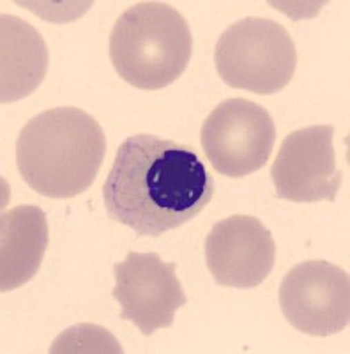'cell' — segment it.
<instances>
[{
  "label": "cell",
  "mask_w": 350,
  "mask_h": 354,
  "mask_svg": "<svg viewBox=\"0 0 350 354\" xmlns=\"http://www.w3.org/2000/svg\"><path fill=\"white\" fill-rule=\"evenodd\" d=\"M214 189L213 174L193 147L140 133L117 149L103 201L113 221L159 238L206 209Z\"/></svg>",
  "instance_id": "cell-1"
},
{
  "label": "cell",
  "mask_w": 350,
  "mask_h": 354,
  "mask_svg": "<svg viewBox=\"0 0 350 354\" xmlns=\"http://www.w3.org/2000/svg\"><path fill=\"white\" fill-rule=\"evenodd\" d=\"M105 153L103 128L77 106L41 112L17 140L20 176L34 192L52 198H71L89 189Z\"/></svg>",
  "instance_id": "cell-2"
},
{
  "label": "cell",
  "mask_w": 350,
  "mask_h": 354,
  "mask_svg": "<svg viewBox=\"0 0 350 354\" xmlns=\"http://www.w3.org/2000/svg\"><path fill=\"white\" fill-rule=\"evenodd\" d=\"M193 53V36L181 12L166 2H138L117 18L110 61L119 77L144 91L173 84Z\"/></svg>",
  "instance_id": "cell-3"
},
{
  "label": "cell",
  "mask_w": 350,
  "mask_h": 354,
  "mask_svg": "<svg viewBox=\"0 0 350 354\" xmlns=\"http://www.w3.org/2000/svg\"><path fill=\"white\" fill-rule=\"evenodd\" d=\"M214 62L226 85L267 96L280 93L294 78L298 50L278 21L244 18L217 39Z\"/></svg>",
  "instance_id": "cell-4"
},
{
  "label": "cell",
  "mask_w": 350,
  "mask_h": 354,
  "mask_svg": "<svg viewBox=\"0 0 350 354\" xmlns=\"http://www.w3.org/2000/svg\"><path fill=\"white\" fill-rule=\"evenodd\" d=\"M276 128L264 106L244 97L226 100L209 113L200 142L207 160L223 176L244 177L266 167Z\"/></svg>",
  "instance_id": "cell-5"
},
{
  "label": "cell",
  "mask_w": 350,
  "mask_h": 354,
  "mask_svg": "<svg viewBox=\"0 0 350 354\" xmlns=\"http://www.w3.org/2000/svg\"><path fill=\"white\" fill-rule=\"evenodd\" d=\"M280 306L301 333L331 337L350 322V277L326 261L294 266L280 286Z\"/></svg>",
  "instance_id": "cell-6"
},
{
  "label": "cell",
  "mask_w": 350,
  "mask_h": 354,
  "mask_svg": "<svg viewBox=\"0 0 350 354\" xmlns=\"http://www.w3.org/2000/svg\"><path fill=\"white\" fill-rule=\"evenodd\" d=\"M113 277L112 296L122 306L121 319L133 322L144 337L172 326L175 312L188 303L175 264L154 252H129L124 262L113 266Z\"/></svg>",
  "instance_id": "cell-7"
},
{
  "label": "cell",
  "mask_w": 350,
  "mask_h": 354,
  "mask_svg": "<svg viewBox=\"0 0 350 354\" xmlns=\"http://www.w3.org/2000/svg\"><path fill=\"white\" fill-rule=\"evenodd\" d=\"M334 128L308 126L290 133L282 142L271 167L276 195L290 202L336 201L343 172L336 167Z\"/></svg>",
  "instance_id": "cell-8"
},
{
  "label": "cell",
  "mask_w": 350,
  "mask_h": 354,
  "mask_svg": "<svg viewBox=\"0 0 350 354\" xmlns=\"http://www.w3.org/2000/svg\"><path fill=\"white\" fill-rule=\"evenodd\" d=\"M274 259L273 234L255 216L233 214L217 221L206 239L207 268L223 287H258L273 271Z\"/></svg>",
  "instance_id": "cell-9"
},
{
  "label": "cell",
  "mask_w": 350,
  "mask_h": 354,
  "mask_svg": "<svg viewBox=\"0 0 350 354\" xmlns=\"http://www.w3.org/2000/svg\"><path fill=\"white\" fill-rule=\"evenodd\" d=\"M48 220L37 205H17L0 220V290L30 282L48 248Z\"/></svg>",
  "instance_id": "cell-10"
},
{
  "label": "cell",
  "mask_w": 350,
  "mask_h": 354,
  "mask_svg": "<svg viewBox=\"0 0 350 354\" xmlns=\"http://www.w3.org/2000/svg\"><path fill=\"white\" fill-rule=\"evenodd\" d=\"M0 101L14 103L30 96L48 71V48L30 24L12 15L0 18Z\"/></svg>",
  "instance_id": "cell-11"
},
{
  "label": "cell",
  "mask_w": 350,
  "mask_h": 354,
  "mask_svg": "<svg viewBox=\"0 0 350 354\" xmlns=\"http://www.w3.org/2000/svg\"><path fill=\"white\" fill-rule=\"evenodd\" d=\"M50 353H122V347L110 331L94 324H78L57 338Z\"/></svg>",
  "instance_id": "cell-12"
}]
</instances>
